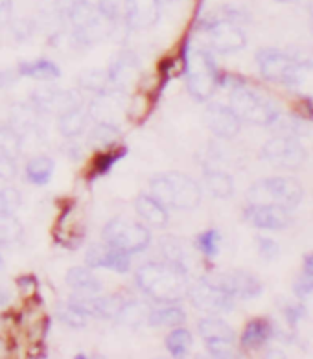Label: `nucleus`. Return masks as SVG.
I'll return each mask as SVG.
<instances>
[{
	"label": "nucleus",
	"mask_w": 313,
	"mask_h": 359,
	"mask_svg": "<svg viewBox=\"0 0 313 359\" xmlns=\"http://www.w3.org/2000/svg\"><path fill=\"white\" fill-rule=\"evenodd\" d=\"M244 216L251 225L260 231H282L291 222L288 208L274 205V203H258V205L249 203Z\"/></svg>",
	"instance_id": "4468645a"
},
{
	"label": "nucleus",
	"mask_w": 313,
	"mask_h": 359,
	"mask_svg": "<svg viewBox=\"0 0 313 359\" xmlns=\"http://www.w3.org/2000/svg\"><path fill=\"white\" fill-rule=\"evenodd\" d=\"M135 280L140 290L155 302L170 304L186 297L190 287L186 264L179 262H147L135 273Z\"/></svg>",
	"instance_id": "f257e3e1"
},
{
	"label": "nucleus",
	"mask_w": 313,
	"mask_h": 359,
	"mask_svg": "<svg viewBox=\"0 0 313 359\" xmlns=\"http://www.w3.org/2000/svg\"><path fill=\"white\" fill-rule=\"evenodd\" d=\"M282 311H284L286 319H288L289 326L291 328H297V325H299V320H302L304 317H306V308H304V304H284L282 306Z\"/></svg>",
	"instance_id": "49530a36"
},
{
	"label": "nucleus",
	"mask_w": 313,
	"mask_h": 359,
	"mask_svg": "<svg viewBox=\"0 0 313 359\" xmlns=\"http://www.w3.org/2000/svg\"><path fill=\"white\" fill-rule=\"evenodd\" d=\"M304 197L300 182L293 177H267L255 182L247 192V199L253 205L258 203H274L288 210L297 208Z\"/></svg>",
	"instance_id": "6e6552de"
},
{
	"label": "nucleus",
	"mask_w": 313,
	"mask_h": 359,
	"mask_svg": "<svg viewBox=\"0 0 313 359\" xmlns=\"http://www.w3.org/2000/svg\"><path fill=\"white\" fill-rule=\"evenodd\" d=\"M161 15L162 0H124L122 17L129 30H149Z\"/></svg>",
	"instance_id": "f8f14e48"
},
{
	"label": "nucleus",
	"mask_w": 313,
	"mask_h": 359,
	"mask_svg": "<svg viewBox=\"0 0 313 359\" xmlns=\"http://www.w3.org/2000/svg\"><path fill=\"white\" fill-rule=\"evenodd\" d=\"M120 140V126L116 123H105V122H96L94 128L88 133V144L94 148L109 149L111 146Z\"/></svg>",
	"instance_id": "7c9ffc66"
},
{
	"label": "nucleus",
	"mask_w": 313,
	"mask_h": 359,
	"mask_svg": "<svg viewBox=\"0 0 313 359\" xmlns=\"http://www.w3.org/2000/svg\"><path fill=\"white\" fill-rule=\"evenodd\" d=\"M277 2H295V0H277Z\"/></svg>",
	"instance_id": "6e6d98bb"
},
{
	"label": "nucleus",
	"mask_w": 313,
	"mask_h": 359,
	"mask_svg": "<svg viewBox=\"0 0 313 359\" xmlns=\"http://www.w3.org/2000/svg\"><path fill=\"white\" fill-rule=\"evenodd\" d=\"M203 184L206 192L218 199H229L234 194V179L230 177L227 172L221 170H205L203 173Z\"/></svg>",
	"instance_id": "cd10ccee"
},
{
	"label": "nucleus",
	"mask_w": 313,
	"mask_h": 359,
	"mask_svg": "<svg viewBox=\"0 0 313 359\" xmlns=\"http://www.w3.org/2000/svg\"><path fill=\"white\" fill-rule=\"evenodd\" d=\"M29 104L39 114L63 113L69 109L84 107V98L78 90H59L55 87H39L29 94Z\"/></svg>",
	"instance_id": "9b49d317"
},
{
	"label": "nucleus",
	"mask_w": 313,
	"mask_h": 359,
	"mask_svg": "<svg viewBox=\"0 0 313 359\" xmlns=\"http://www.w3.org/2000/svg\"><path fill=\"white\" fill-rule=\"evenodd\" d=\"M17 78H19V72H17V69H15V70H10V69L0 70V90L11 87V85L17 81Z\"/></svg>",
	"instance_id": "3c124183"
},
{
	"label": "nucleus",
	"mask_w": 313,
	"mask_h": 359,
	"mask_svg": "<svg viewBox=\"0 0 313 359\" xmlns=\"http://www.w3.org/2000/svg\"><path fill=\"white\" fill-rule=\"evenodd\" d=\"M17 173H19L17 158L0 155V181H13L17 177Z\"/></svg>",
	"instance_id": "c03bdc74"
},
{
	"label": "nucleus",
	"mask_w": 313,
	"mask_h": 359,
	"mask_svg": "<svg viewBox=\"0 0 313 359\" xmlns=\"http://www.w3.org/2000/svg\"><path fill=\"white\" fill-rule=\"evenodd\" d=\"M241 13L223 8L214 15L201 20V30L208 37V45L218 54H234L245 48L247 37L240 26Z\"/></svg>",
	"instance_id": "20e7f679"
},
{
	"label": "nucleus",
	"mask_w": 313,
	"mask_h": 359,
	"mask_svg": "<svg viewBox=\"0 0 313 359\" xmlns=\"http://www.w3.org/2000/svg\"><path fill=\"white\" fill-rule=\"evenodd\" d=\"M208 278H212L215 284L221 285L234 299H256L264 290L262 282L255 275L247 273V271H232V273H223V275L208 276Z\"/></svg>",
	"instance_id": "f3484780"
},
{
	"label": "nucleus",
	"mask_w": 313,
	"mask_h": 359,
	"mask_svg": "<svg viewBox=\"0 0 313 359\" xmlns=\"http://www.w3.org/2000/svg\"><path fill=\"white\" fill-rule=\"evenodd\" d=\"M122 90L111 89L105 93L94 94V98L88 104V116L94 122L116 123L120 126V114H122V102H120Z\"/></svg>",
	"instance_id": "6ab92c4d"
},
{
	"label": "nucleus",
	"mask_w": 313,
	"mask_h": 359,
	"mask_svg": "<svg viewBox=\"0 0 313 359\" xmlns=\"http://www.w3.org/2000/svg\"><path fill=\"white\" fill-rule=\"evenodd\" d=\"M196 247L206 258H215L221 249V232L218 229H206L196 238Z\"/></svg>",
	"instance_id": "c9c22d12"
},
{
	"label": "nucleus",
	"mask_w": 313,
	"mask_h": 359,
	"mask_svg": "<svg viewBox=\"0 0 313 359\" xmlns=\"http://www.w3.org/2000/svg\"><path fill=\"white\" fill-rule=\"evenodd\" d=\"M186 323V313L181 306L177 302H170V304H162L161 308L149 310L147 315V325L155 326V328H175V326H182Z\"/></svg>",
	"instance_id": "393cba45"
},
{
	"label": "nucleus",
	"mask_w": 313,
	"mask_h": 359,
	"mask_svg": "<svg viewBox=\"0 0 313 359\" xmlns=\"http://www.w3.org/2000/svg\"><path fill=\"white\" fill-rule=\"evenodd\" d=\"M208 354L214 358H229L234 354V341L230 339H212L205 341Z\"/></svg>",
	"instance_id": "79ce46f5"
},
{
	"label": "nucleus",
	"mask_w": 313,
	"mask_h": 359,
	"mask_svg": "<svg viewBox=\"0 0 313 359\" xmlns=\"http://www.w3.org/2000/svg\"><path fill=\"white\" fill-rule=\"evenodd\" d=\"M22 151V135L10 123L0 126V155H8V157L19 158Z\"/></svg>",
	"instance_id": "f704fd0d"
},
{
	"label": "nucleus",
	"mask_w": 313,
	"mask_h": 359,
	"mask_svg": "<svg viewBox=\"0 0 313 359\" xmlns=\"http://www.w3.org/2000/svg\"><path fill=\"white\" fill-rule=\"evenodd\" d=\"M2 267H4V260H2V256H0V271H2Z\"/></svg>",
	"instance_id": "5fc2aeb1"
},
{
	"label": "nucleus",
	"mask_w": 313,
	"mask_h": 359,
	"mask_svg": "<svg viewBox=\"0 0 313 359\" xmlns=\"http://www.w3.org/2000/svg\"><path fill=\"white\" fill-rule=\"evenodd\" d=\"M295 295L299 297L300 300H306L313 297V278H306V280H299L295 284Z\"/></svg>",
	"instance_id": "09e8293b"
},
{
	"label": "nucleus",
	"mask_w": 313,
	"mask_h": 359,
	"mask_svg": "<svg viewBox=\"0 0 313 359\" xmlns=\"http://www.w3.org/2000/svg\"><path fill=\"white\" fill-rule=\"evenodd\" d=\"M304 273L313 278V252L304 258Z\"/></svg>",
	"instance_id": "603ef678"
},
{
	"label": "nucleus",
	"mask_w": 313,
	"mask_h": 359,
	"mask_svg": "<svg viewBox=\"0 0 313 359\" xmlns=\"http://www.w3.org/2000/svg\"><path fill=\"white\" fill-rule=\"evenodd\" d=\"M149 306L140 302V300H124L122 308L118 311L116 319L122 325L128 326H140L142 323H147V315H149Z\"/></svg>",
	"instance_id": "2f4dec72"
},
{
	"label": "nucleus",
	"mask_w": 313,
	"mask_h": 359,
	"mask_svg": "<svg viewBox=\"0 0 313 359\" xmlns=\"http://www.w3.org/2000/svg\"><path fill=\"white\" fill-rule=\"evenodd\" d=\"M88 120H91V116H88L87 111H84V107L63 111V113L58 114L59 133L65 138H78L88 128Z\"/></svg>",
	"instance_id": "b1692460"
},
{
	"label": "nucleus",
	"mask_w": 313,
	"mask_h": 359,
	"mask_svg": "<svg viewBox=\"0 0 313 359\" xmlns=\"http://www.w3.org/2000/svg\"><path fill=\"white\" fill-rule=\"evenodd\" d=\"M186 297L190 299L192 306L208 315H223L234 310L236 299L227 293L221 285L215 284L212 278H201L196 284H190Z\"/></svg>",
	"instance_id": "1a4fd4ad"
},
{
	"label": "nucleus",
	"mask_w": 313,
	"mask_h": 359,
	"mask_svg": "<svg viewBox=\"0 0 313 359\" xmlns=\"http://www.w3.org/2000/svg\"><path fill=\"white\" fill-rule=\"evenodd\" d=\"M54 158L48 157V155H39V157L29 158L28 164H26V177L35 187H44L54 175Z\"/></svg>",
	"instance_id": "c85d7f7f"
},
{
	"label": "nucleus",
	"mask_w": 313,
	"mask_h": 359,
	"mask_svg": "<svg viewBox=\"0 0 313 359\" xmlns=\"http://www.w3.org/2000/svg\"><path fill=\"white\" fill-rule=\"evenodd\" d=\"M256 63H258L262 78L267 79V81H273V83L284 85L297 60L284 54V52H280V50L262 48L256 54Z\"/></svg>",
	"instance_id": "dca6fc26"
},
{
	"label": "nucleus",
	"mask_w": 313,
	"mask_h": 359,
	"mask_svg": "<svg viewBox=\"0 0 313 359\" xmlns=\"http://www.w3.org/2000/svg\"><path fill=\"white\" fill-rule=\"evenodd\" d=\"M192 343H194V335H192L190 330L182 328V326H175L166 335V348L173 358L185 355L190 350Z\"/></svg>",
	"instance_id": "72a5a7b5"
},
{
	"label": "nucleus",
	"mask_w": 313,
	"mask_h": 359,
	"mask_svg": "<svg viewBox=\"0 0 313 359\" xmlns=\"http://www.w3.org/2000/svg\"><path fill=\"white\" fill-rule=\"evenodd\" d=\"M87 315H84L81 311H78L76 308H72V306L67 302V304L59 310V320L63 323V325H67L69 328H85L87 326Z\"/></svg>",
	"instance_id": "a19ab883"
},
{
	"label": "nucleus",
	"mask_w": 313,
	"mask_h": 359,
	"mask_svg": "<svg viewBox=\"0 0 313 359\" xmlns=\"http://www.w3.org/2000/svg\"><path fill=\"white\" fill-rule=\"evenodd\" d=\"M286 87L293 90L299 98L313 100V63L312 61H297L289 78L286 79Z\"/></svg>",
	"instance_id": "5701e85b"
},
{
	"label": "nucleus",
	"mask_w": 313,
	"mask_h": 359,
	"mask_svg": "<svg viewBox=\"0 0 313 359\" xmlns=\"http://www.w3.org/2000/svg\"><path fill=\"white\" fill-rule=\"evenodd\" d=\"M273 335H274V326L269 319H265V317L253 319L249 325L245 326L244 334H241V339H240L241 348L245 350L262 348L264 344L269 343Z\"/></svg>",
	"instance_id": "412c9836"
},
{
	"label": "nucleus",
	"mask_w": 313,
	"mask_h": 359,
	"mask_svg": "<svg viewBox=\"0 0 313 359\" xmlns=\"http://www.w3.org/2000/svg\"><path fill=\"white\" fill-rule=\"evenodd\" d=\"M8 26H11V34L20 41L28 39L34 34V22L32 20H15V22H10Z\"/></svg>",
	"instance_id": "de8ad7c7"
},
{
	"label": "nucleus",
	"mask_w": 313,
	"mask_h": 359,
	"mask_svg": "<svg viewBox=\"0 0 313 359\" xmlns=\"http://www.w3.org/2000/svg\"><path fill=\"white\" fill-rule=\"evenodd\" d=\"M13 15V2L11 0H0V30L11 22Z\"/></svg>",
	"instance_id": "8fccbe9b"
},
{
	"label": "nucleus",
	"mask_w": 313,
	"mask_h": 359,
	"mask_svg": "<svg viewBox=\"0 0 313 359\" xmlns=\"http://www.w3.org/2000/svg\"><path fill=\"white\" fill-rule=\"evenodd\" d=\"M102 240L128 255H137L152 245V232L142 223L128 217H113L103 226Z\"/></svg>",
	"instance_id": "0eeeda50"
},
{
	"label": "nucleus",
	"mask_w": 313,
	"mask_h": 359,
	"mask_svg": "<svg viewBox=\"0 0 313 359\" xmlns=\"http://www.w3.org/2000/svg\"><path fill=\"white\" fill-rule=\"evenodd\" d=\"M197 332L205 341L230 339L234 341V330L220 317H205L197 323Z\"/></svg>",
	"instance_id": "c756f323"
},
{
	"label": "nucleus",
	"mask_w": 313,
	"mask_h": 359,
	"mask_svg": "<svg viewBox=\"0 0 313 359\" xmlns=\"http://www.w3.org/2000/svg\"><path fill=\"white\" fill-rule=\"evenodd\" d=\"M85 262L91 269H109L114 273H128L131 269V255L114 249L109 243H93L87 249Z\"/></svg>",
	"instance_id": "2eb2a0df"
},
{
	"label": "nucleus",
	"mask_w": 313,
	"mask_h": 359,
	"mask_svg": "<svg viewBox=\"0 0 313 359\" xmlns=\"http://www.w3.org/2000/svg\"><path fill=\"white\" fill-rule=\"evenodd\" d=\"M223 85H230V107L241 122L253 123V126H273L279 118V109L265 98L258 90L251 89L245 81H227Z\"/></svg>",
	"instance_id": "39448f33"
},
{
	"label": "nucleus",
	"mask_w": 313,
	"mask_h": 359,
	"mask_svg": "<svg viewBox=\"0 0 313 359\" xmlns=\"http://www.w3.org/2000/svg\"><path fill=\"white\" fill-rule=\"evenodd\" d=\"M17 72L22 78L39 79V81H54V79L61 78V69L50 60L22 61L17 67Z\"/></svg>",
	"instance_id": "bb28decb"
},
{
	"label": "nucleus",
	"mask_w": 313,
	"mask_h": 359,
	"mask_svg": "<svg viewBox=\"0 0 313 359\" xmlns=\"http://www.w3.org/2000/svg\"><path fill=\"white\" fill-rule=\"evenodd\" d=\"M128 153L126 148H120V149H105L103 153H100L96 161H94V166H93V175H103V173H107L114 164L124 158V155Z\"/></svg>",
	"instance_id": "58836bf2"
},
{
	"label": "nucleus",
	"mask_w": 313,
	"mask_h": 359,
	"mask_svg": "<svg viewBox=\"0 0 313 359\" xmlns=\"http://www.w3.org/2000/svg\"><path fill=\"white\" fill-rule=\"evenodd\" d=\"M262 158L273 166L282 168V170L297 172L306 163V149L295 137L279 135L264 144Z\"/></svg>",
	"instance_id": "9d476101"
},
{
	"label": "nucleus",
	"mask_w": 313,
	"mask_h": 359,
	"mask_svg": "<svg viewBox=\"0 0 313 359\" xmlns=\"http://www.w3.org/2000/svg\"><path fill=\"white\" fill-rule=\"evenodd\" d=\"M39 116L41 114L35 111V107L29 102H26V104H15L10 107V126L17 129L22 137L37 129Z\"/></svg>",
	"instance_id": "a878e982"
},
{
	"label": "nucleus",
	"mask_w": 313,
	"mask_h": 359,
	"mask_svg": "<svg viewBox=\"0 0 313 359\" xmlns=\"http://www.w3.org/2000/svg\"><path fill=\"white\" fill-rule=\"evenodd\" d=\"M135 210L144 219V223L153 229H164L168 225L170 214H168V207H164L159 199L152 196V194H140L135 199Z\"/></svg>",
	"instance_id": "aec40b11"
},
{
	"label": "nucleus",
	"mask_w": 313,
	"mask_h": 359,
	"mask_svg": "<svg viewBox=\"0 0 313 359\" xmlns=\"http://www.w3.org/2000/svg\"><path fill=\"white\" fill-rule=\"evenodd\" d=\"M203 120H205L206 128L211 129V133L221 140H232L241 129L240 116L232 111V107L218 104V102L206 105Z\"/></svg>",
	"instance_id": "ddd939ff"
},
{
	"label": "nucleus",
	"mask_w": 313,
	"mask_h": 359,
	"mask_svg": "<svg viewBox=\"0 0 313 359\" xmlns=\"http://www.w3.org/2000/svg\"><path fill=\"white\" fill-rule=\"evenodd\" d=\"M8 300H10V293H8L4 287H0V308H2Z\"/></svg>",
	"instance_id": "864d4df0"
},
{
	"label": "nucleus",
	"mask_w": 313,
	"mask_h": 359,
	"mask_svg": "<svg viewBox=\"0 0 313 359\" xmlns=\"http://www.w3.org/2000/svg\"><path fill=\"white\" fill-rule=\"evenodd\" d=\"M22 205V196L17 188L6 187L0 190V216H13Z\"/></svg>",
	"instance_id": "4c0bfd02"
},
{
	"label": "nucleus",
	"mask_w": 313,
	"mask_h": 359,
	"mask_svg": "<svg viewBox=\"0 0 313 359\" xmlns=\"http://www.w3.org/2000/svg\"><path fill=\"white\" fill-rule=\"evenodd\" d=\"M96 6L111 25H116L120 19V0H98Z\"/></svg>",
	"instance_id": "37998d69"
},
{
	"label": "nucleus",
	"mask_w": 313,
	"mask_h": 359,
	"mask_svg": "<svg viewBox=\"0 0 313 359\" xmlns=\"http://www.w3.org/2000/svg\"><path fill=\"white\" fill-rule=\"evenodd\" d=\"M159 247H161L162 260L185 264V249H182L181 240H177L175 236H164L161 243H159Z\"/></svg>",
	"instance_id": "ea45409f"
},
{
	"label": "nucleus",
	"mask_w": 313,
	"mask_h": 359,
	"mask_svg": "<svg viewBox=\"0 0 313 359\" xmlns=\"http://www.w3.org/2000/svg\"><path fill=\"white\" fill-rule=\"evenodd\" d=\"M312 30H313V19H312Z\"/></svg>",
	"instance_id": "13d9d810"
},
{
	"label": "nucleus",
	"mask_w": 313,
	"mask_h": 359,
	"mask_svg": "<svg viewBox=\"0 0 313 359\" xmlns=\"http://www.w3.org/2000/svg\"><path fill=\"white\" fill-rule=\"evenodd\" d=\"M65 282H67L69 287H72L74 291H78L81 295H98L100 291L103 290L102 280L94 275L88 266L70 267V269L67 271Z\"/></svg>",
	"instance_id": "4be33fe9"
},
{
	"label": "nucleus",
	"mask_w": 313,
	"mask_h": 359,
	"mask_svg": "<svg viewBox=\"0 0 313 359\" xmlns=\"http://www.w3.org/2000/svg\"><path fill=\"white\" fill-rule=\"evenodd\" d=\"M52 10L70 26V37L79 48L100 43L109 34V26H113L91 0H54Z\"/></svg>",
	"instance_id": "f03ea898"
},
{
	"label": "nucleus",
	"mask_w": 313,
	"mask_h": 359,
	"mask_svg": "<svg viewBox=\"0 0 313 359\" xmlns=\"http://www.w3.org/2000/svg\"><path fill=\"white\" fill-rule=\"evenodd\" d=\"M149 194L168 208L194 210L201 205L203 190L199 182L181 172L156 173L149 179Z\"/></svg>",
	"instance_id": "7ed1b4c3"
},
{
	"label": "nucleus",
	"mask_w": 313,
	"mask_h": 359,
	"mask_svg": "<svg viewBox=\"0 0 313 359\" xmlns=\"http://www.w3.org/2000/svg\"><path fill=\"white\" fill-rule=\"evenodd\" d=\"M256 243H258L260 256H262L264 260H274V258L279 256V252H280L279 243H277L274 240H271V238L260 236L258 240H256Z\"/></svg>",
	"instance_id": "a18cd8bd"
},
{
	"label": "nucleus",
	"mask_w": 313,
	"mask_h": 359,
	"mask_svg": "<svg viewBox=\"0 0 313 359\" xmlns=\"http://www.w3.org/2000/svg\"><path fill=\"white\" fill-rule=\"evenodd\" d=\"M220 70L205 50H194L186 57V87L196 102H208L220 87Z\"/></svg>",
	"instance_id": "423d86ee"
},
{
	"label": "nucleus",
	"mask_w": 313,
	"mask_h": 359,
	"mask_svg": "<svg viewBox=\"0 0 313 359\" xmlns=\"http://www.w3.org/2000/svg\"><path fill=\"white\" fill-rule=\"evenodd\" d=\"M22 238V225L17 216H0V245H11Z\"/></svg>",
	"instance_id": "e433bc0d"
},
{
	"label": "nucleus",
	"mask_w": 313,
	"mask_h": 359,
	"mask_svg": "<svg viewBox=\"0 0 313 359\" xmlns=\"http://www.w3.org/2000/svg\"><path fill=\"white\" fill-rule=\"evenodd\" d=\"M162 2H175V0H162Z\"/></svg>",
	"instance_id": "4d7b16f0"
},
{
	"label": "nucleus",
	"mask_w": 313,
	"mask_h": 359,
	"mask_svg": "<svg viewBox=\"0 0 313 359\" xmlns=\"http://www.w3.org/2000/svg\"><path fill=\"white\" fill-rule=\"evenodd\" d=\"M78 85L81 90H87L91 94H100L105 90L114 89L109 81L107 70H85L78 78Z\"/></svg>",
	"instance_id": "473e14b6"
},
{
	"label": "nucleus",
	"mask_w": 313,
	"mask_h": 359,
	"mask_svg": "<svg viewBox=\"0 0 313 359\" xmlns=\"http://www.w3.org/2000/svg\"><path fill=\"white\" fill-rule=\"evenodd\" d=\"M109 81L114 89L128 90L140 76V61L133 52L129 50H122L120 54L114 57L111 67L107 69Z\"/></svg>",
	"instance_id": "a211bd4d"
}]
</instances>
